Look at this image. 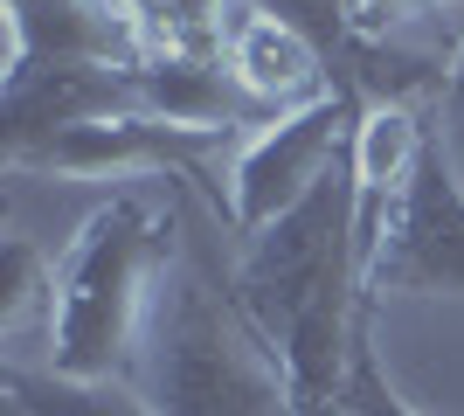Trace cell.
Instances as JSON below:
<instances>
[{
    "instance_id": "obj_1",
    "label": "cell",
    "mask_w": 464,
    "mask_h": 416,
    "mask_svg": "<svg viewBox=\"0 0 464 416\" xmlns=\"http://www.w3.org/2000/svg\"><path fill=\"white\" fill-rule=\"evenodd\" d=\"M236 298L277 347L291 396H340L361 340V188L340 160L298 208L256 229L236 264Z\"/></svg>"
},
{
    "instance_id": "obj_2",
    "label": "cell",
    "mask_w": 464,
    "mask_h": 416,
    "mask_svg": "<svg viewBox=\"0 0 464 416\" xmlns=\"http://www.w3.org/2000/svg\"><path fill=\"white\" fill-rule=\"evenodd\" d=\"M125 382L153 402V416H291V375L277 347L250 326L236 277L222 285L208 257L180 250L146 298Z\"/></svg>"
},
{
    "instance_id": "obj_3",
    "label": "cell",
    "mask_w": 464,
    "mask_h": 416,
    "mask_svg": "<svg viewBox=\"0 0 464 416\" xmlns=\"http://www.w3.org/2000/svg\"><path fill=\"white\" fill-rule=\"evenodd\" d=\"M174 201L146 188H118L77 222V237L56 257V305H49V361L77 382H125L146 326V298L174 257Z\"/></svg>"
},
{
    "instance_id": "obj_4",
    "label": "cell",
    "mask_w": 464,
    "mask_h": 416,
    "mask_svg": "<svg viewBox=\"0 0 464 416\" xmlns=\"http://www.w3.org/2000/svg\"><path fill=\"white\" fill-rule=\"evenodd\" d=\"M361 111H368V104L333 83L326 98L291 104V111L264 119L250 139H236V160H229V222L236 229L256 237V229H271L285 208H298V201L347 160Z\"/></svg>"
},
{
    "instance_id": "obj_5",
    "label": "cell",
    "mask_w": 464,
    "mask_h": 416,
    "mask_svg": "<svg viewBox=\"0 0 464 416\" xmlns=\"http://www.w3.org/2000/svg\"><path fill=\"white\" fill-rule=\"evenodd\" d=\"M374 298H464V180L430 139L416 180L402 188L388 237L361 277V305Z\"/></svg>"
},
{
    "instance_id": "obj_6",
    "label": "cell",
    "mask_w": 464,
    "mask_h": 416,
    "mask_svg": "<svg viewBox=\"0 0 464 416\" xmlns=\"http://www.w3.org/2000/svg\"><path fill=\"white\" fill-rule=\"evenodd\" d=\"M222 146L215 132H180L146 111H118L97 125H70V132L42 139L28 153H14V174H63V180H153V174H201V153Z\"/></svg>"
},
{
    "instance_id": "obj_7",
    "label": "cell",
    "mask_w": 464,
    "mask_h": 416,
    "mask_svg": "<svg viewBox=\"0 0 464 416\" xmlns=\"http://www.w3.org/2000/svg\"><path fill=\"white\" fill-rule=\"evenodd\" d=\"M118 111H139L125 70H111V63H28V70H7V91H0V146L14 160L42 139L70 132V125H97Z\"/></svg>"
},
{
    "instance_id": "obj_8",
    "label": "cell",
    "mask_w": 464,
    "mask_h": 416,
    "mask_svg": "<svg viewBox=\"0 0 464 416\" xmlns=\"http://www.w3.org/2000/svg\"><path fill=\"white\" fill-rule=\"evenodd\" d=\"M153 56L125 0H7V70L28 63H111L139 70Z\"/></svg>"
},
{
    "instance_id": "obj_9",
    "label": "cell",
    "mask_w": 464,
    "mask_h": 416,
    "mask_svg": "<svg viewBox=\"0 0 464 416\" xmlns=\"http://www.w3.org/2000/svg\"><path fill=\"white\" fill-rule=\"evenodd\" d=\"M222 63L229 77L243 83V98L264 104V111H291V104H312L333 91V63L312 49L298 28L271 21L250 0H229V28H222Z\"/></svg>"
},
{
    "instance_id": "obj_10",
    "label": "cell",
    "mask_w": 464,
    "mask_h": 416,
    "mask_svg": "<svg viewBox=\"0 0 464 416\" xmlns=\"http://www.w3.org/2000/svg\"><path fill=\"white\" fill-rule=\"evenodd\" d=\"M7 416H153V402L139 396L132 382H77L56 368H7Z\"/></svg>"
},
{
    "instance_id": "obj_11",
    "label": "cell",
    "mask_w": 464,
    "mask_h": 416,
    "mask_svg": "<svg viewBox=\"0 0 464 416\" xmlns=\"http://www.w3.org/2000/svg\"><path fill=\"white\" fill-rule=\"evenodd\" d=\"M49 305H56V257H42L35 237H7L0 250V326L49 340Z\"/></svg>"
},
{
    "instance_id": "obj_12",
    "label": "cell",
    "mask_w": 464,
    "mask_h": 416,
    "mask_svg": "<svg viewBox=\"0 0 464 416\" xmlns=\"http://www.w3.org/2000/svg\"><path fill=\"white\" fill-rule=\"evenodd\" d=\"M125 15L146 28V49H222L229 0H125Z\"/></svg>"
},
{
    "instance_id": "obj_13",
    "label": "cell",
    "mask_w": 464,
    "mask_h": 416,
    "mask_svg": "<svg viewBox=\"0 0 464 416\" xmlns=\"http://www.w3.org/2000/svg\"><path fill=\"white\" fill-rule=\"evenodd\" d=\"M250 7H264L271 21H285V28H298V35L319 49L326 63L347 56V42H353V0H250Z\"/></svg>"
},
{
    "instance_id": "obj_14",
    "label": "cell",
    "mask_w": 464,
    "mask_h": 416,
    "mask_svg": "<svg viewBox=\"0 0 464 416\" xmlns=\"http://www.w3.org/2000/svg\"><path fill=\"white\" fill-rule=\"evenodd\" d=\"M340 402H347L353 416H416L395 389H388L382 361H374L368 347V319H361V340H353V368H347V389H340Z\"/></svg>"
},
{
    "instance_id": "obj_15",
    "label": "cell",
    "mask_w": 464,
    "mask_h": 416,
    "mask_svg": "<svg viewBox=\"0 0 464 416\" xmlns=\"http://www.w3.org/2000/svg\"><path fill=\"white\" fill-rule=\"evenodd\" d=\"M430 15H464V0H353V21L368 35H388V28H409Z\"/></svg>"
},
{
    "instance_id": "obj_16",
    "label": "cell",
    "mask_w": 464,
    "mask_h": 416,
    "mask_svg": "<svg viewBox=\"0 0 464 416\" xmlns=\"http://www.w3.org/2000/svg\"><path fill=\"white\" fill-rule=\"evenodd\" d=\"M437 146H444L450 174L464 180V42H458V63H450L444 98H437Z\"/></svg>"
},
{
    "instance_id": "obj_17",
    "label": "cell",
    "mask_w": 464,
    "mask_h": 416,
    "mask_svg": "<svg viewBox=\"0 0 464 416\" xmlns=\"http://www.w3.org/2000/svg\"><path fill=\"white\" fill-rule=\"evenodd\" d=\"M291 416H353L340 396H291Z\"/></svg>"
}]
</instances>
